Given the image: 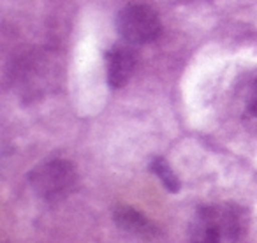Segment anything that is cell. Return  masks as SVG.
<instances>
[{
  "label": "cell",
  "mask_w": 257,
  "mask_h": 243,
  "mask_svg": "<svg viewBox=\"0 0 257 243\" xmlns=\"http://www.w3.org/2000/svg\"><path fill=\"white\" fill-rule=\"evenodd\" d=\"M248 227V213L238 204L204 206L190 224L192 243H236Z\"/></svg>",
  "instance_id": "obj_1"
},
{
  "label": "cell",
  "mask_w": 257,
  "mask_h": 243,
  "mask_svg": "<svg viewBox=\"0 0 257 243\" xmlns=\"http://www.w3.org/2000/svg\"><path fill=\"white\" fill-rule=\"evenodd\" d=\"M30 183L43 199L60 201L76 189L78 173L72 162L51 161L32 171Z\"/></svg>",
  "instance_id": "obj_2"
},
{
  "label": "cell",
  "mask_w": 257,
  "mask_h": 243,
  "mask_svg": "<svg viewBox=\"0 0 257 243\" xmlns=\"http://www.w3.org/2000/svg\"><path fill=\"white\" fill-rule=\"evenodd\" d=\"M118 32L134 44L152 43L161 34V20L147 6H128L118 16Z\"/></svg>",
  "instance_id": "obj_3"
},
{
  "label": "cell",
  "mask_w": 257,
  "mask_h": 243,
  "mask_svg": "<svg viewBox=\"0 0 257 243\" xmlns=\"http://www.w3.org/2000/svg\"><path fill=\"white\" fill-rule=\"evenodd\" d=\"M136 67V55L128 46L116 44L107 51V81L113 88L127 85Z\"/></svg>",
  "instance_id": "obj_4"
},
{
  "label": "cell",
  "mask_w": 257,
  "mask_h": 243,
  "mask_svg": "<svg viewBox=\"0 0 257 243\" xmlns=\"http://www.w3.org/2000/svg\"><path fill=\"white\" fill-rule=\"evenodd\" d=\"M114 222L123 231L140 236V238H148V236H154L155 232L154 225L148 222V218H145L140 211L133 210V208L128 206L116 208V211H114Z\"/></svg>",
  "instance_id": "obj_5"
},
{
  "label": "cell",
  "mask_w": 257,
  "mask_h": 243,
  "mask_svg": "<svg viewBox=\"0 0 257 243\" xmlns=\"http://www.w3.org/2000/svg\"><path fill=\"white\" fill-rule=\"evenodd\" d=\"M150 169L154 175H157L159 178H161V182L164 183V187L169 190V192L176 194L180 190V187H182V183H180L178 176L175 175V171L171 169V166L168 164V161L162 157H155L154 161L150 162Z\"/></svg>",
  "instance_id": "obj_6"
},
{
  "label": "cell",
  "mask_w": 257,
  "mask_h": 243,
  "mask_svg": "<svg viewBox=\"0 0 257 243\" xmlns=\"http://www.w3.org/2000/svg\"><path fill=\"white\" fill-rule=\"evenodd\" d=\"M248 109L253 116H257V81L253 83L248 92Z\"/></svg>",
  "instance_id": "obj_7"
}]
</instances>
